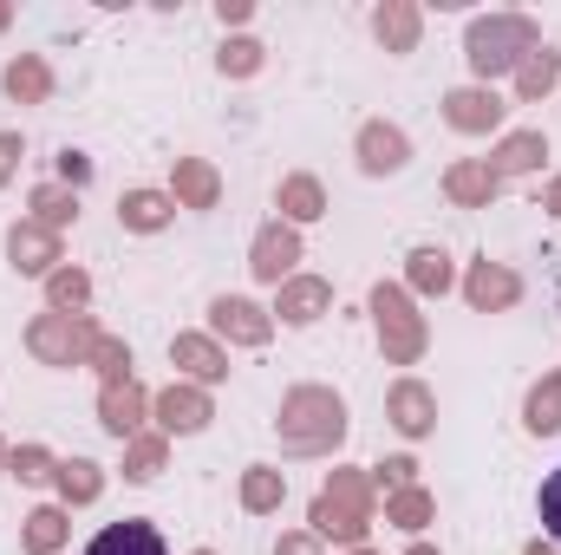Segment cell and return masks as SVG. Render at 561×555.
Returning <instances> with one entry per match:
<instances>
[{
  "label": "cell",
  "instance_id": "6da1fadb",
  "mask_svg": "<svg viewBox=\"0 0 561 555\" xmlns=\"http://www.w3.org/2000/svg\"><path fill=\"white\" fill-rule=\"evenodd\" d=\"M85 555H170L163 550V536L150 530V523H112V530H99Z\"/></svg>",
  "mask_w": 561,
  "mask_h": 555
},
{
  "label": "cell",
  "instance_id": "7a4b0ae2",
  "mask_svg": "<svg viewBox=\"0 0 561 555\" xmlns=\"http://www.w3.org/2000/svg\"><path fill=\"white\" fill-rule=\"evenodd\" d=\"M542 530H549V543L561 550V471L542 477Z\"/></svg>",
  "mask_w": 561,
  "mask_h": 555
}]
</instances>
